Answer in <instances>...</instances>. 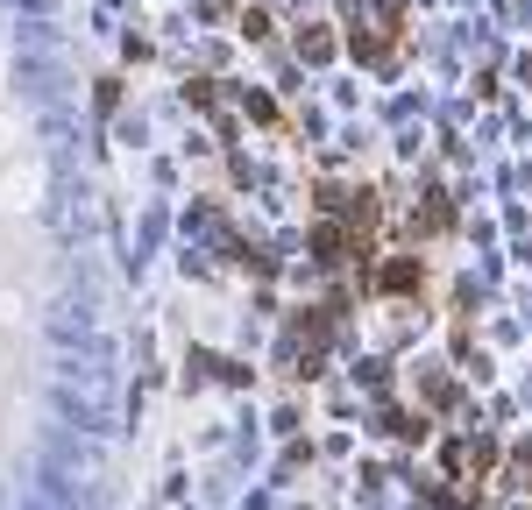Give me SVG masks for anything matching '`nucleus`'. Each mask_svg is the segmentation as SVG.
Segmentation results:
<instances>
[{
    "label": "nucleus",
    "instance_id": "nucleus-1",
    "mask_svg": "<svg viewBox=\"0 0 532 510\" xmlns=\"http://www.w3.org/2000/svg\"><path fill=\"white\" fill-rule=\"evenodd\" d=\"M426 270H419V255H398V263H384V277H376V291H419Z\"/></svg>",
    "mask_w": 532,
    "mask_h": 510
}]
</instances>
